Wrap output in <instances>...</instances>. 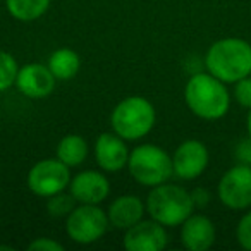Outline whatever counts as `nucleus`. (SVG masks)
I'll list each match as a JSON object with an SVG mask.
<instances>
[{"instance_id": "5701e85b", "label": "nucleus", "mask_w": 251, "mask_h": 251, "mask_svg": "<svg viewBox=\"0 0 251 251\" xmlns=\"http://www.w3.org/2000/svg\"><path fill=\"white\" fill-rule=\"evenodd\" d=\"M29 251H62L64 246L52 237H36L28 244Z\"/></svg>"}, {"instance_id": "0eeeda50", "label": "nucleus", "mask_w": 251, "mask_h": 251, "mask_svg": "<svg viewBox=\"0 0 251 251\" xmlns=\"http://www.w3.org/2000/svg\"><path fill=\"white\" fill-rule=\"evenodd\" d=\"M26 184L33 195L50 198L69 188L71 171L59 158H43L29 169Z\"/></svg>"}, {"instance_id": "bb28decb", "label": "nucleus", "mask_w": 251, "mask_h": 251, "mask_svg": "<svg viewBox=\"0 0 251 251\" xmlns=\"http://www.w3.org/2000/svg\"><path fill=\"white\" fill-rule=\"evenodd\" d=\"M0 250H9V251H12V248L11 246H0Z\"/></svg>"}, {"instance_id": "20e7f679", "label": "nucleus", "mask_w": 251, "mask_h": 251, "mask_svg": "<svg viewBox=\"0 0 251 251\" xmlns=\"http://www.w3.org/2000/svg\"><path fill=\"white\" fill-rule=\"evenodd\" d=\"M157 114L155 107L145 97H127L114 107L110 126L115 134L126 141H138L153 129Z\"/></svg>"}, {"instance_id": "f257e3e1", "label": "nucleus", "mask_w": 251, "mask_h": 251, "mask_svg": "<svg viewBox=\"0 0 251 251\" xmlns=\"http://www.w3.org/2000/svg\"><path fill=\"white\" fill-rule=\"evenodd\" d=\"M184 101L188 108L203 121H219L229 112L230 95L226 83L213 74L196 73L184 86Z\"/></svg>"}, {"instance_id": "a211bd4d", "label": "nucleus", "mask_w": 251, "mask_h": 251, "mask_svg": "<svg viewBox=\"0 0 251 251\" xmlns=\"http://www.w3.org/2000/svg\"><path fill=\"white\" fill-rule=\"evenodd\" d=\"M5 7L14 19L31 23L49 11L50 0H5Z\"/></svg>"}, {"instance_id": "39448f33", "label": "nucleus", "mask_w": 251, "mask_h": 251, "mask_svg": "<svg viewBox=\"0 0 251 251\" xmlns=\"http://www.w3.org/2000/svg\"><path fill=\"white\" fill-rule=\"evenodd\" d=\"M127 171L138 184L155 188V186L167 182L174 176L172 155H169L164 148L157 145H138L129 151Z\"/></svg>"}, {"instance_id": "4468645a", "label": "nucleus", "mask_w": 251, "mask_h": 251, "mask_svg": "<svg viewBox=\"0 0 251 251\" xmlns=\"http://www.w3.org/2000/svg\"><path fill=\"white\" fill-rule=\"evenodd\" d=\"M213 222L201 213H191L181 224V243L189 251H206L215 243Z\"/></svg>"}, {"instance_id": "423d86ee", "label": "nucleus", "mask_w": 251, "mask_h": 251, "mask_svg": "<svg viewBox=\"0 0 251 251\" xmlns=\"http://www.w3.org/2000/svg\"><path fill=\"white\" fill-rule=\"evenodd\" d=\"M108 226L107 212L100 208V205H86L77 203L73 212L67 215L66 232L74 243L91 244L105 236Z\"/></svg>"}, {"instance_id": "ddd939ff", "label": "nucleus", "mask_w": 251, "mask_h": 251, "mask_svg": "<svg viewBox=\"0 0 251 251\" xmlns=\"http://www.w3.org/2000/svg\"><path fill=\"white\" fill-rule=\"evenodd\" d=\"M129 150L126 147V140H122L115 133H101L95 141V160L103 172H119L127 167Z\"/></svg>"}, {"instance_id": "7ed1b4c3", "label": "nucleus", "mask_w": 251, "mask_h": 251, "mask_svg": "<svg viewBox=\"0 0 251 251\" xmlns=\"http://www.w3.org/2000/svg\"><path fill=\"white\" fill-rule=\"evenodd\" d=\"M145 206L150 219L165 227H177L195 212L191 193L179 184L164 182L148 193Z\"/></svg>"}, {"instance_id": "9d476101", "label": "nucleus", "mask_w": 251, "mask_h": 251, "mask_svg": "<svg viewBox=\"0 0 251 251\" xmlns=\"http://www.w3.org/2000/svg\"><path fill=\"white\" fill-rule=\"evenodd\" d=\"M169 236L165 226L157 220H140L124 230L122 246L127 251H160L167 246Z\"/></svg>"}, {"instance_id": "6ab92c4d", "label": "nucleus", "mask_w": 251, "mask_h": 251, "mask_svg": "<svg viewBox=\"0 0 251 251\" xmlns=\"http://www.w3.org/2000/svg\"><path fill=\"white\" fill-rule=\"evenodd\" d=\"M18 73H19V66L16 62L14 55L0 50V93L7 91L11 86H14Z\"/></svg>"}, {"instance_id": "b1692460", "label": "nucleus", "mask_w": 251, "mask_h": 251, "mask_svg": "<svg viewBox=\"0 0 251 251\" xmlns=\"http://www.w3.org/2000/svg\"><path fill=\"white\" fill-rule=\"evenodd\" d=\"M234 158H236L237 164L250 165L251 167V138H244L234 148Z\"/></svg>"}, {"instance_id": "6e6552de", "label": "nucleus", "mask_w": 251, "mask_h": 251, "mask_svg": "<svg viewBox=\"0 0 251 251\" xmlns=\"http://www.w3.org/2000/svg\"><path fill=\"white\" fill-rule=\"evenodd\" d=\"M217 195L224 206L230 210H246L251 206V167L236 164L217 186Z\"/></svg>"}, {"instance_id": "9b49d317", "label": "nucleus", "mask_w": 251, "mask_h": 251, "mask_svg": "<svg viewBox=\"0 0 251 251\" xmlns=\"http://www.w3.org/2000/svg\"><path fill=\"white\" fill-rule=\"evenodd\" d=\"M55 76L49 66L33 62L19 67L18 77H16V88L31 100H40L52 95L55 90Z\"/></svg>"}, {"instance_id": "393cba45", "label": "nucleus", "mask_w": 251, "mask_h": 251, "mask_svg": "<svg viewBox=\"0 0 251 251\" xmlns=\"http://www.w3.org/2000/svg\"><path fill=\"white\" fill-rule=\"evenodd\" d=\"M191 198L195 203V208H203L210 203V193L203 188H196L195 191H191Z\"/></svg>"}, {"instance_id": "f3484780", "label": "nucleus", "mask_w": 251, "mask_h": 251, "mask_svg": "<svg viewBox=\"0 0 251 251\" xmlns=\"http://www.w3.org/2000/svg\"><path fill=\"white\" fill-rule=\"evenodd\" d=\"M49 69L55 79L67 81L73 79L81 69V57L73 49H59L49 57Z\"/></svg>"}, {"instance_id": "1a4fd4ad", "label": "nucleus", "mask_w": 251, "mask_h": 251, "mask_svg": "<svg viewBox=\"0 0 251 251\" xmlns=\"http://www.w3.org/2000/svg\"><path fill=\"white\" fill-rule=\"evenodd\" d=\"M210 162L208 148L198 140H186L172 153L174 176L181 181L198 179L206 171Z\"/></svg>"}, {"instance_id": "dca6fc26", "label": "nucleus", "mask_w": 251, "mask_h": 251, "mask_svg": "<svg viewBox=\"0 0 251 251\" xmlns=\"http://www.w3.org/2000/svg\"><path fill=\"white\" fill-rule=\"evenodd\" d=\"M88 143L79 134H67L57 145L55 155L62 164H66L69 169L77 167L88 158Z\"/></svg>"}, {"instance_id": "2eb2a0df", "label": "nucleus", "mask_w": 251, "mask_h": 251, "mask_svg": "<svg viewBox=\"0 0 251 251\" xmlns=\"http://www.w3.org/2000/svg\"><path fill=\"white\" fill-rule=\"evenodd\" d=\"M145 212H147L145 201H141L138 196L122 195L110 203L107 210V217L112 227L119 230H126L140 220H143Z\"/></svg>"}, {"instance_id": "a878e982", "label": "nucleus", "mask_w": 251, "mask_h": 251, "mask_svg": "<svg viewBox=\"0 0 251 251\" xmlns=\"http://www.w3.org/2000/svg\"><path fill=\"white\" fill-rule=\"evenodd\" d=\"M246 129H248V136L251 138V108L248 112V117H246Z\"/></svg>"}, {"instance_id": "4be33fe9", "label": "nucleus", "mask_w": 251, "mask_h": 251, "mask_svg": "<svg viewBox=\"0 0 251 251\" xmlns=\"http://www.w3.org/2000/svg\"><path fill=\"white\" fill-rule=\"evenodd\" d=\"M234 98L241 107L251 108V76H246L234 83Z\"/></svg>"}, {"instance_id": "aec40b11", "label": "nucleus", "mask_w": 251, "mask_h": 251, "mask_svg": "<svg viewBox=\"0 0 251 251\" xmlns=\"http://www.w3.org/2000/svg\"><path fill=\"white\" fill-rule=\"evenodd\" d=\"M76 200L74 196L71 195H66V193H57V195L50 196L49 198V203H47V208H49V213L53 217H67L71 212L74 210L76 206Z\"/></svg>"}, {"instance_id": "412c9836", "label": "nucleus", "mask_w": 251, "mask_h": 251, "mask_svg": "<svg viewBox=\"0 0 251 251\" xmlns=\"http://www.w3.org/2000/svg\"><path fill=\"white\" fill-rule=\"evenodd\" d=\"M236 237L241 248L251 251V210L244 213L236 227Z\"/></svg>"}, {"instance_id": "f03ea898", "label": "nucleus", "mask_w": 251, "mask_h": 251, "mask_svg": "<svg viewBox=\"0 0 251 251\" xmlns=\"http://www.w3.org/2000/svg\"><path fill=\"white\" fill-rule=\"evenodd\" d=\"M205 67L226 84L251 76V45L241 38H222L212 43L205 55Z\"/></svg>"}, {"instance_id": "f8f14e48", "label": "nucleus", "mask_w": 251, "mask_h": 251, "mask_svg": "<svg viewBox=\"0 0 251 251\" xmlns=\"http://www.w3.org/2000/svg\"><path fill=\"white\" fill-rule=\"evenodd\" d=\"M69 193L77 203L86 205H100L110 195V182L103 172L81 171L71 177Z\"/></svg>"}]
</instances>
